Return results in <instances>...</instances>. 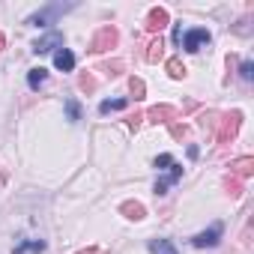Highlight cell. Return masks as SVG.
Listing matches in <instances>:
<instances>
[{"mask_svg":"<svg viewBox=\"0 0 254 254\" xmlns=\"http://www.w3.org/2000/svg\"><path fill=\"white\" fill-rule=\"evenodd\" d=\"M165 66H168V75H171V78H177V81H180V78H186V72H189V69H186V63H183L180 57H171Z\"/></svg>","mask_w":254,"mask_h":254,"instance_id":"obj_17","label":"cell"},{"mask_svg":"<svg viewBox=\"0 0 254 254\" xmlns=\"http://www.w3.org/2000/svg\"><path fill=\"white\" fill-rule=\"evenodd\" d=\"M251 174H254V159H251V156H242V159L230 162V177H233V180L242 183V180H248Z\"/></svg>","mask_w":254,"mask_h":254,"instance_id":"obj_8","label":"cell"},{"mask_svg":"<svg viewBox=\"0 0 254 254\" xmlns=\"http://www.w3.org/2000/svg\"><path fill=\"white\" fill-rule=\"evenodd\" d=\"M171 135H174V138H186V126H180V123H171Z\"/></svg>","mask_w":254,"mask_h":254,"instance_id":"obj_26","label":"cell"},{"mask_svg":"<svg viewBox=\"0 0 254 254\" xmlns=\"http://www.w3.org/2000/svg\"><path fill=\"white\" fill-rule=\"evenodd\" d=\"M117 42H120V33H117V27L105 24V27H99V30H96V36L90 39V51H93V54H105V51L117 48Z\"/></svg>","mask_w":254,"mask_h":254,"instance_id":"obj_1","label":"cell"},{"mask_svg":"<svg viewBox=\"0 0 254 254\" xmlns=\"http://www.w3.org/2000/svg\"><path fill=\"white\" fill-rule=\"evenodd\" d=\"M66 120H69V123H78V120H81V105H78L75 99L66 102Z\"/></svg>","mask_w":254,"mask_h":254,"instance_id":"obj_20","label":"cell"},{"mask_svg":"<svg viewBox=\"0 0 254 254\" xmlns=\"http://www.w3.org/2000/svg\"><path fill=\"white\" fill-rule=\"evenodd\" d=\"M66 9H72V6H63V3H51V6H45L42 12L30 15V18H27V24H33V27H48V24H54V18H57V15H63Z\"/></svg>","mask_w":254,"mask_h":254,"instance_id":"obj_3","label":"cell"},{"mask_svg":"<svg viewBox=\"0 0 254 254\" xmlns=\"http://www.w3.org/2000/svg\"><path fill=\"white\" fill-rule=\"evenodd\" d=\"M129 90H132V96H135V99H144V93H147V87H144V81H141V78H129Z\"/></svg>","mask_w":254,"mask_h":254,"instance_id":"obj_21","label":"cell"},{"mask_svg":"<svg viewBox=\"0 0 254 254\" xmlns=\"http://www.w3.org/2000/svg\"><path fill=\"white\" fill-rule=\"evenodd\" d=\"M162 57H165V42H162V36H156V39L147 45V60H150V63H159Z\"/></svg>","mask_w":254,"mask_h":254,"instance_id":"obj_13","label":"cell"},{"mask_svg":"<svg viewBox=\"0 0 254 254\" xmlns=\"http://www.w3.org/2000/svg\"><path fill=\"white\" fill-rule=\"evenodd\" d=\"M78 254H105V251H99V248H87V251H78Z\"/></svg>","mask_w":254,"mask_h":254,"instance_id":"obj_29","label":"cell"},{"mask_svg":"<svg viewBox=\"0 0 254 254\" xmlns=\"http://www.w3.org/2000/svg\"><path fill=\"white\" fill-rule=\"evenodd\" d=\"M27 251H39V254H42V251H45V242H42V239H24V242L15 245L12 254H27Z\"/></svg>","mask_w":254,"mask_h":254,"instance_id":"obj_15","label":"cell"},{"mask_svg":"<svg viewBox=\"0 0 254 254\" xmlns=\"http://www.w3.org/2000/svg\"><path fill=\"white\" fill-rule=\"evenodd\" d=\"M209 39H212V36H209V30L194 27V30H189V33L183 36V42H180V45H183L186 51H200L203 45H209Z\"/></svg>","mask_w":254,"mask_h":254,"instance_id":"obj_6","label":"cell"},{"mask_svg":"<svg viewBox=\"0 0 254 254\" xmlns=\"http://www.w3.org/2000/svg\"><path fill=\"white\" fill-rule=\"evenodd\" d=\"M221 233H224V227L215 221L209 230H200L197 236H191V245H194V248H215L218 239H221Z\"/></svg>","mask_w":254,"mask_h":254,"instance_id":"obj_5","label":"cell"},{"mask_svg":"<svg viewBox=\"0 0 254 254\" xmlns=\"http://www.w3.org/2000/svg\"><path fill=\"white\" fill-rule=\"evenodd\" d=\"M171 165H174V159H171L168 153H162V156L156 159V168H159V171H165V168H171Z\"/></svg>","mask_w":254,"mask_h":254,"instance_id":"obj_25","label":"cell"},{"mask_svg":"<svg viewBox=\"0 0 254 254\" xmlns=\"http://www.w3.org/2000/svg\"><path fill=\"white\" fill-rule=\"evenodd\" d=\"M174 42H177V45H180V42H183V27H180V24H177V27H174Z\"/></svg>","mask_w":254,"mask_h":254,"instance_id":"obj_28","label":"cell"},{"mask_svg":"<svg viewBox=\"0 0 254 254\" xmlns=\"http://www.w3.org/2000/svg\"><path fill=\"white\" fill-rule=\"evenodd\" d=\"M168 21H171V15H168V9H162V6H153L150 12H147V21H144V30L147 33H162L165 27H168Z\"/></svg>","mask_w":254,"mask_h":254,"instance_id":"obj_4","label":"cell"},{"mask_svg":"<svg viewBox=\"0 0 254 254\" xmlns=\"http://www.w3.org/2000/svg\"><path fill=\"white\" fill-rule=\"evenodd\" d=\"M120 212H126V218H132V221H141V218L147 215L144 203H138V200H126V203L120 206Z\"/></svg>","mask_w":254,"mask_h":254,"instance_id":"obj_12","label":"cell"},{"mask_svg":"<svg viewBox=\"0 0 254 254\" xmlns=\"http://www.w3.org/2000/svg\"><path fill=\"white\" fill-rule=\"evenodd\" d=\"M126 108V99H105L99 105V114H111V111H123Z\"/></svg>","mask_w":254,"mask_h":254,"instance_id":"obj_18","label":"cell"},{"mask_svg":"<svg viewBox=\"0 0 254 254\" xmlns=\"http://www.w3.org/2000/svg\"><path fill=\"white\" fill-rule=\"evenodd\" d=\"M150 123H177V108H171V105H156V108H150L147 114H144Z\"/></svg>","mask_w":254,"mask_h":254,"instance_id":"obj_7","label":"cell"},{"mask_svg":"<svg viewBox=\"0 0 254 254\" xmlns=\"http://www.w3.org/2000/svg\"><path fill=\"white\" fill-rule=\"evenodd\" d=\"M150 254H177L171 239H150Z\"/></svg>","mask_w":254,"mask_h":254,"instance_id":"obj_16","label":"cell"},{"mask_svg":"<svg viewBox=\"0 0 254 254\" xmlns=\"http://www.w3.org/2000/svg\"><path fill=\"white\" fill-rule=\"evenodd\" d=\"M54 66H57L60 72H72V69H75V54H72L69 48H57V54H54Z\"/></svg>","mask_w":254,"mask_h":254,"instance_id":"obj_11","label":"cell"},{"mask_svg":"<svg viewBox=\"0 0 254 254\" xmlns=\"http://www.w3.org/2000/svg\"><path fill=\"white\" fill-rule=\"evenodd\" d=\"M165 171H168V177L156 183V194H168V189H171V186H177V180L183 177V165H177V162H174L171 168H165Z\"/></svg>","mask_w":254,"mask_h":254,"instance_id":"obj_9","label":"cell"},{"mask_svg":"<svg viewBox=\"0 0 254 254\" xmlns=\"http://www.w3.org/2000/svg\"><path fill=\"white\" fill-rule=\"evenodd\" d=\"M3 48H6V36H3V33H0V51H3Z\"/></svg>","mask_w":254,"mask_h":254,"instance_id":"obj_30","label":"cell"},{"mask_svg":"<svg viewBox=\"0 0 254 254\" xmlns=\"http://www.w3.org/2000/svg\"><path fill=\"white\" fill-rule=\"evenodd\" d=\"M141 120H144V114H135V117H129V129H132V132H138V129H141Z\"/></svg>","mask_w":254,"mask_h":254,"instance_id":"obj_27","label":"cell"},{"mask_svg":"<svg viewBox=\"0 0 254 254\" xmlns=\"http://www.w3.org/2000/svg\"><path fill=\"white\" fill-rule=\"evenodd\" d=\"M102 72H108V75L114 78V75H120V72H123V63H120V60H114V63H105V66H102Z\"/></svg>","mask_w":254,"mask_h":254,"instance_id":"obj_23","label":"cell"},{"mask_svg":"<svg viewBox=\"0 0 254 254\" xmlns=\"http://www.w3.org/2000/svg\"><path fill=\"white\" fill-rule=\"evenodd\" d=\"M78 87H81L84 93H96V87H99V81H96V78H93L90 72H84V75L78 78Z\"/></svg>","mask_w":254,"mask_h":254,"instance_id":"obj_19","label":"cell"},{"mask_svg":"<svg viewBox=\"0 0 254 254\" xmlns=\"http://www.w3.org/2000/svg\"><path fill=\"white\" fill-rule=\"evenodd\" d=\"M227 189H230V197H239V194H242V183H239V180H233V177L227 180Z\"/></svg>","mask_w":254,"mask_h":254,"instance_id":"obj_24","label":"cell"},{"mask_svg":"<svg viewBox=\"0 0 254 254\" xmlns=\"http://www.w3.org/2000/svg\"><path fill=\"white\" fill-rule=\"evenodd\" d=\"M239 75H242V81H251V78H254V63L245 60V63L239 66Z\"/></svg>","mask_w":254,"mask_h":254,"instance_id":"obj_22","label":"cell"},{"mask_svg":"<svg viewBox=\"0 0 254 254\" xmlns=\"http://www.w3.org/2000/svg\"><path fill=\"white\" fill-rule=\"evenodd\" d=\"M54 48H63V36H60L57 30H51L48 36H42V39L33 45V51H36V54H48V51H54Z\"/></svg>","mask_w":254,"mask_h":254,"instance_id":"obj_10","label":"cell"},{"mask_svg":"<svg viewBox=\"0 0 254 254\" xmlns=\"http://www.w3.org/2000/svg\"><path fill=\"white\" fill-rule=\"evenodd\" d=\"M45 81H48V69L39 66V69H30V72H27V84H30V90H39Z\"/></svg>","mask_w":254,"mask_h":254,"instance_id":"obj_14","label":"cell"},{"mask_svg":"<svg viewBox=\"0 0 254 254\" xmlns=\"http://www.w3.org/2000/svg\"><path fill=\"white\" fill-rule=\"evenodd\" d=\"M239 120H242L239 111H233V114H227V117L218 120V132H215V141H218V144H230V141L236 138V132H239Z\"/></svg>","mask_w":254,"mask_h":254,"instance_id":"obj_2","label":"cell"}]
</instances>
